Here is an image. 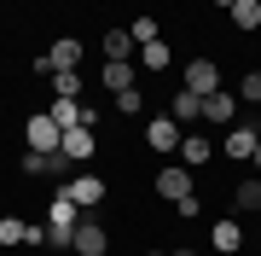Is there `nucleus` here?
Returning <instances> with one entry per match:
<instances>
[{"mask_svg": "<svg viewBox=\"0 0 261 256\" xmlns=\"http://www.w3.org/2000/svg\"><path fill=\"white\" fill-rule=\"evenodd\" d=\"M209 157H215V146L203 140V134H186V140H180V163H186V169H203Z\"/></svg>", "mask_w": 261, "mask_h": 256, "instance_id": "13", "label": "nucleus"}, {"mask_svg": "<svg viewBox=\"0 0 261 256\" xmlns=\"http://www.w3.org/2000/svg\"><path fill=\"white\" fill-rule=\"evenodd\" d=\"M203 123H221V128H232L238 123V94H215V99H203Z\"/></svg>", "mask_w": 261, "mask_h": 256, "instance_id": "8", "label": "nucleus"}, {"mask_svg": "<svg viewBox=\"0 0 261 256\" xmlns=\"http://www.w3.org/2000/svg\"><path fill=\"white\" fill-rule=\"evenodd\" d=\"M128 35H134V47H151V41H157V18H134Z\"/></svg>", "mask_w": 261, "mask_h": 256, "instance_id": "21", "label": "nucleus"}, {"mask_svg": "<svg viewBox=\"0 0 261 256\" xmlns=\"http://www.w3.org/2000/svg\"><path fill=\"white\" fill-rule=\"evenodd\" d=\"M157 192H163L168 204H186V198H197V192H192V169H186V163H168V169L157 175Z\"/></svg>", "mask_w": 261, "mask_h": 256, "instance_id": "3", "label": "nucleus"}, {"mask_svg": "<svg viewBox=\"0 0 261 256\" xmlns=\"http://www.w3.org/2000/svg\"><path fill=\"white\" fill-rule=\"evenodd\" d=\"M70 157L64 152H23V175H64Z\"/></svg>", "mask_w": 261, "mask_h": 256, "instance_id": "11", "label": "nucleus"}, {"mask_svg": "<svg viewBox=\"0 0 261 256\" xmlns=\"http://www.w3.org/2000/svg\"><path fill=\"white\" fill-rule=\"evenodd\" d=\"M232 210H238V216H255V210H261V180H238Z\"/></svg>", "mask_w": 261, "mask_h": 256, "instance_id": "15", "label": "nucleus"}, {"mask_svg": "<svg viewBox=\"0 0 261 256\" xmlns=\"http://www.w3.org/2000/svg\"><path fill=\"white\" fill-rule=\"evenodd\" d=\"M64 198H70L75 210H93V204H105V180H99V175H75L70 187H64Z\"/></svg>", "mask_w": 261, "mask_h": 256, "instance_id": "5", "label": "nucleus"}, {"mask_svg": "<svg viewBox=\"0 0 261 256\" xmlns=\"http://www.w3.org/2000/svg\"><path fill=\"white\" fill-rule=\"evenodd\" d=\"M47 227H75V204L64 198V192H58V198L47 204Z\"/></svg>", "mask_w": 261, "mask_h": 256, "instance_id": "19", "label": "nucleus"}, {"mask_svg": "<svg viewBox=\"0 0 261 256\" xmlns=\"http://www.w3.org/2000/svg\"><path fill=\"white\" fill-rule=\"evenodd\" d=\"M145 140L157 146V152H180V140H186V134H180V123H174V117H157V123L145 128Z\"/></svg>", "mask_w": 261, "mask_h": 256, "instance_id": "9", "label": "nucleus"}, {"mask_svg": "<svg viewBox=\"0 0 261 256\" xmlns=\"http://www.w3.org/2000/svg\"><path fill=\"white\" fill-rule=\"evenodd\" d=\"M174 256H197V250H174Z\"/></svg>", "mask_w": 261, "mask_h": 256, "instance_id": "25", "label": "nucleus"}, {"mask_svg": "<svg viewBox=\"0 0 261 256\" xmlns=\"http://www.w3.org/2000/svg\"><path fill=\"white\" fill-rule=\"evenodd\" d=\"M209 245L221 250V256H226V250H238V245H244V233H238V221H215V239H209Z\"/></svg>", "mask_w": 261, "mask_h": 256, "instance_id": "18", "label": "nucleus"}, {"mask_svg": "<svg viewBox=\"0 0 261 256\" xmlns=\"http://www.w3.org/2000/svg\"><path fill=\"white\" fill-rule=\"evenodd\" d=\"M238 99L244 105H261V70H250V76L238 82Z\"/></svg>", "mask_w": 261, "mask_h": 256, "instance_id": "23", "label": "nucleus"}, {"mask_svg": "<svg viewBox=\"0 0 261 256\" xmlns=\"http://www.w3.org/2000/svg\"><path fill=\"white\" fill-rule=\"evenodd\" d=\"M58 146H64V128H58L47 111H35L29 117V152H58Z\"/></svg>", "mask_w": 261, "mask_h": 256, "instance_id": "4", "label": "nucleus"}, {"mask_svg": "<svg viewBox=\"0 0 261 256\" xmlns=\"http://www.w3.org/2000/svg\"><path fill=\"white\" fill-rule=\"evenodd\" d=\"M105 87H111V94H128L134 87V64L128 58H105Z\"/></svg>", "mask_w": 261, "mask_h": 256, "instance_id": "14", "label": "nucleus"}, {"mask_svg": "<svg viewBox=\"0 0 261 256\" xmlns=\"http://www.w3.org/2000/svg\"><path fill=\"white\" fill-rule=\"evenodd\" d=\"M250 163H261V146H255V157H250Z\"/></svg>", "mask_w": 261, "mask_h": 256, "instance_id": "26", "label": "nucleus"}, {"mask_svg": "<svg viewBox=\"0 0 261 256\" xmlns=\"http://www.w3.org/2000/svg\"><path fill=\"white\" fill-rule=\"evenodd\" d=\"M41 76H58V70H82V41H53L47 58H35Z\"/></svg>", "mask_w": 261, "mask_h": 256, "instance_id": "2", "label": "nucleus"}, {"mask_svg": "<svg viewBox=\"0 0 261 256\" xmlns=\"http://www.w3.org/2000/svg\"><path fill=\"white\" fill-rule=\"evenodd\" d=\"M255 146H261V140H255V128H250V123H232V128H226V146H221V152H226V157H238V163H250V157H255Z\"/></svg>", "mask_w": 261, "mask_h": 256, "instance_id": "6", "label": "nucleus"}, {"mask_svg": "<svg viewBox=\"0 0 261 256\" xmlns=\"http://www.w3.org/2000/svg\"><path fill=\"white\" fill-rule=\"evenodd\" d=\"M140 105H145V99H140V87H128V94H116V111H122V117H134Z\"/></svg>", "mask_w": 261, "mask_h": 256, "instance_id": "24", "label": "nucleus"}, {"mask_svg": "<svg viewBox=\"0 0 261 256\" xmlns=\"http://www.w3.org/2000/svg\"><path fill=\"white\" fill-rule=\"evenodd\" d=\"M145 256H163V250H145Z\"/></svg>", "mask_w": 261, "mask_h": 256, "instance_id": "27", "label": "nucleus"}, {"mask_svg": "<svg viewBox=\"0 0 261 256\" xmlns=\"http://www.w3.org/2000/svg\"><path fill=\"white\" fill-rule=\"evenodd\" d=\"M168 117H174L180 128H186V123H203V99H197V94H186V87H180V94H174V105H168Z\"/></svg>", "mask_w": 261, "mask_h": 256, "instance_id": "12", "label": "nucleus"}, {"mask_svg": "<svg viewBox=\"0 0 261 256\" xmlns=\"http://www.w3.org/2000/svg\"><path fill=\"white\" fill-rule=\"evenodd\" d=\"M58 152H64L70 163H87V157L99 152V146H93V128H64V146H58Z\"/></svg>", "mask_w": 261, "mask_h": 256, "instance_id": "10", "label": "nucleus"}, {"mask_svg": "<svg viewBox=\"0 0 261 256\" xmlns=\"http://www.w3.org/2000/svg\"><path fill=\"white\" fill-rule=\"evenodd\" d=\"M105 250H111V239L99 221H75V256H105Z\"/></svg>", "mask_w": 261, "mask_h": 256, "instance_id": "7", "label": "nucleus"}, {"mask_svg": "<svg viewBox=\"0 0 261 256\" xmlns=\"http://www.w3.org/2000/svg\"><path fill=\"white\" fill-rule=\"evenodd\" d=\"M226 12H232V24H238V29H261V0H232Z\"/></svg>", "mask_w": 261, "mask_h": 256, "instance_id": "17", "label": "nucleus"}, {"mask_svg": "<svg viewBox=\"0 0 261 256\" xmlns=\"http://www.w3.org/2000/svg\"><path fill=\"white\" fill-rule=\"evenodd\" d=\"M105 53H111V58H128V64H140V58H134L140 47H134V35H128V29H111V35H105Z\"/></svg>", "mask_w": 261, "mask_h": 256, "instance_id": "16", "label": "nucleus"}, {"mask_svg": "<svg viewBox=\"0 0 261 256\" xmlns=\"http://www.w3.org/2000/svg\"><path fill=\"white\" fill-rule=\"evenodd\" d=\"M186 94H197V99L221 94V58H192L186 64Z\"/></svg>", "mask_w": 261, "mask_h": 256, "instance_id": "1", "label": "nucleus"}, {"mask_svg": "<svg viewBox=\"0 0 261 256\" xmlns=\"http://www.w3.org/2000/svg\"><path fill=\"white\" fill-rule=\"evenodd\" d=\"M140 64H145V70H168V47H163V41L140 47Z\"/></svg>", "mask_w": 261, "mask_h": 256, "instance_id": "22", "label": "nucleus"}, {"mask_svg": "<svg viewBox=\"0 0 261 256\" xmlns=\"http://www.w3.org/2000/svg\"><path fill=\"white\" fill-rule=\"evenodd\" d=\"M53 94L58 99H82V70H58V76H53Z\"/></svg>", "mask_w": 261, "mask_h": 256, "instance_id": "20", "label": "nucleus"}, {"mask_svg": "<svg viewBox=\"0 0 261 256\" xmlns=\"http://www.w3.org/2000/svg\"><path fill=\"white\" fill-rule=\"evenodd\" d=\"M255 140H261V123H255Z\"/></svg>", "mask_w": 261, "mask_h": 256, "instance_id": "28", "label": "nucleus"}]
</instances>
